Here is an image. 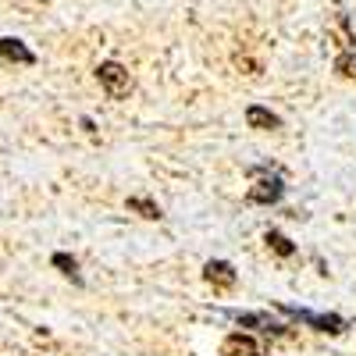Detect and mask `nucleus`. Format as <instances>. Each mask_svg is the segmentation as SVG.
Returning <instances> with one entry per match:
<instances>
[{
    "mask_svg": "<svg viewBox=\"0 0 356 356\" xmlns=\"http://www.w3.org/2000/svg\"><path fill=\"white\" fill-rule=\"evenodd\" d=\"M246 122H250V129H260V132L282 129V118H278L271 107H264V104H250V107H246Z\"/></svg>",
    "mask_w": 356,
    "mask_h": 356,
    "instance_id": "obj_6",
    "label": "nucleus"
},
{
    "mask_svg": "<svg viewBox=\"0 0 356 356\" xmlns=\"http://www.w3.org/2000/svg\"><path fill=\"white\" fill-rule=\"evenodd\" d=\"M335 72H339V75H346V79H356V50H349V54H339V57H335Z\"/></svg>",
    "mask_w": 356,
    "mask_h": 356,
    "instance_id": "obj_12",
    "label": "nucleus"
},
{
    "mask_svg": "<svg viewBox=\"0 0 356 356\" xmlns=\"http://www.w3.org/2000/svg\"><path fill=\"white\" fill-rule=\"evenodd\" d=\"M225 317H232L235 324H243V328H257L264 335H285L289 332V324L275 321L271 314H264V310H221Z\"/></svg>",
    "mask_w": 356,
    "mask_h": 356,
    "instance_id": "obj_4",
    "label": "nucleus"
},
{
    "mask_svg": "<svg viewBox=\"0 0 356 356\" xmlns=\"http://www.w3.org/2000/svg\"><path fill=\"white\" fill-rule=\"evenodd\" d=\"M275 310L285 314V317H292V321L310 324L314 332H324V335H342V332L349 328V321H346L342 314H314V310H307V307H289V303H275Z\"/></svg>",
    "mask_w": 356,
    "mask_h": 356,
    "instance_id": "obj_1",
    "label": "nucleus"
},
{
    "mask_svg": "<svg viewBox=\"0 0 356 356\" xmlns=\"http://www.w3.org/2000/svg\"><path fill=\"white\" fill-rule=\"evenodd\" d=\"M50 264L57 267V271H61L65 278H72L75 285H82V275H79V260L75 257H68V253H54L50 257Z\"/></svg>",
    "mask_w": 356,
    "mask_h": 356,
    "instance_id": "obj_11",
    "label": "nucleus"
},
{
    "mask_svg": "<svg viewBox=\"0 0 356 356\" xmlns=\"http://www.w3.org/2000/svg\"><path fill=\"white\" fill-rule=\"evenodd\" d=\"M0 57H4V61H15V65H36V54L29 50L22 40H15V36L0 40Z\"/></svg>",
    "mask_w": 356,
    "mask_h": 356,
    "instance_id": "obj_8",
    "label": "nucleus"
},
{
    "mask_svg": "<svg viewBox=\"0 0 356 356\" xmlns=\"http://www.w3.org/2000/svg\"><path fill=\"white\" fill-rule=\"evenodd\" d=\"M253 178H257V182L250 186L246 203H253V207H275V203H282V196H285V178L282 175L267 171V168H253Z\"/></svg>",
    "mask_w": 356,
    "mask_h": 356,
    "instance_id": "obj_2",
    "label": "nucleus"
},
{
    "mask_svg": "<svg viewBox=\"0 0 356 356\" xmlns=\"http://www.w3.org/2000/svg\"><path fill=\"white\" fill-rule=\"evenodd\" d=\"M129 211H136V214L146 218V221H161V218H164V211H161L150 196H129Z\"/></svg>",
    "mask_w": 356,
    "mask_h": 356,
    "instance_id": "obj_10",
    "label": "nucleus"
},
{
    "mask_svg": "<svg viewBox=\"0 0 356 356\" xmlns=\"http://www.w3.org/2000/svg\"><path fill=\"white\" fill-rule=\"evenodd\" d=\"M203 282L228 292V289H235L239 275H235V267H232L228 260H207V264H203Z\"/></svg>",
    "mask_w": 356,
    "mask_h": 356,
    "instance_id": "obj_5",
    "label": "nucleus"
},
{
    "mask_svg": "<svg viewBox=\"0 0 356 356\" xmlns=\"http://www.w3.org/2000/svg\"><path fill=\"white\" fill-rule=\"evenodd\" d=\"M97 79H100L104 93H107L111 100H125V97L132 93V75H129V68H125L122 61H100Z\"/></svg>",
    "mask_w": 356,
    "mask_h": 356,
    "instance_id": "obj_3",
    "label": "nucleus"
},
{
    "mask_svg": "<svg viewBox=\"0 0 356 356\" xmlns=\"http://www.w3.org/2000/svg\"><path fill=\"white\" fill-rule=\"evenodd\" d=\"M221 356H260V346H257L253 335L232 332V335L221 342Z\"/></svg>",
    "mask_w": 356,
    "mask_h": 356,
    "instance_id": "obj_7",
    "label": "nucleus"
},
{
    "mask_svg": "<svg viewBox=\"0 0 356 356\" xmlns=\"http://www.w3.org/2000/svg\"><path fill=\"white\" fill-rule=\"evenodd\" d=\"M264 243H267V246H271V250H275V253H278L282 260H289V257H296V243L289 239V235H282L278 228H267V232H264Z\"/></svg>",
    "mask_w": 356,
    "mask_h": 356,
    "instance_id": "obj_9",
    "label": "nucleus"
}]
</instances>
